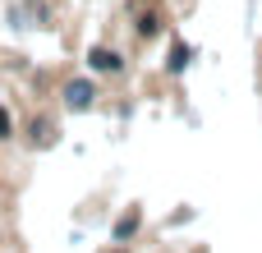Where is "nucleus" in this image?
<instances>
[{
	"label": "nucleus",
	"mask_w": 262,
	"mask_h": 253,
	"mask_svg": "<svg viewBox=\"0 0 262 253\" xmlns=\"http://www.w3.org/2000/svg\"><path fill=\"white\" fill-rule=\"evenodd\" d=\"M88 60H92V69H97V74H120V69H124L120 51H106V46H92V55H88Z\"/></svg>",
	"instance_id": "f257e3e1"
},
{
	"label": "nucleus",
	"mask_w": 262,
	"mask_h": 253,
	"mask_svg": "<svg viewBox=\"0 0 262 253\" xmlns=\"http://www.w3.org/2000/svg\"><path fill=\"white\" fill-rule=\"evenodd\" d=\"M64 101L69 106H92V83H69L64 88Z\"/></svg>",
	"instance_id": "f03ea898"
},
{
	"label": "nucleus",
	"mask_w": 262,
	"mask_h": 253,
	"mask_svg": "<svg viewBox=\"0 0 262 253\" xmlns=\"http://www.w3.org/2000/svg\"><path fill=\"white\" fill-rule=\"evenodd\" d=\"M189 55H193V51H189L184 41H175V46H170V60H166V69H170V74H180V69L189 65Z\"/></svg>",
	"instance_id": "7ed1b4c3"
},
{
	"label": "nucleus",
	"mask_w": 262,
	"mask_h": 253,
	"mask_svg": "<svg viewBox=\"0 0 262 253\" xmlns=\"http://www.w3.org/2000/svg\"><path fill=\"white\" fill-rule=\"evenodd\" d=\"M134 230H138V212H129V217H124V221L115 226V240H129Z\"/></svg>",
	"instance_id": "20e7f679"
},
{
	"label": "nucleus",
	"mask_w": 262,
	"mask_h": 253,
	"mask_svg": "<svg viewBox=\"0 0 262 253\" xmlns=\"http://www.w3.org/2000/svg\"><path fill=\"white\" fill-rule=\"evenodd\" d=\"M157 32H161V18H157V14H152V18H143V23H138V37H157Z\"/></svg>",
	"instance_id": "39448f33"
},
{
	"label": "nucleus",
	"mask_w": 262,
	"mask_h": 253,
	"mask_svg": "<svg viewBox=\"0 0 262 253\" xmlns=\"http://www.w3.org/2000/svg\"><path fill=\"white\" fill-rule=\"evenodd\" d=\"M0 138H9V115L0 111Z\"/></svg>",
	"instance_id": "423d86ee"
}]
</instances>
